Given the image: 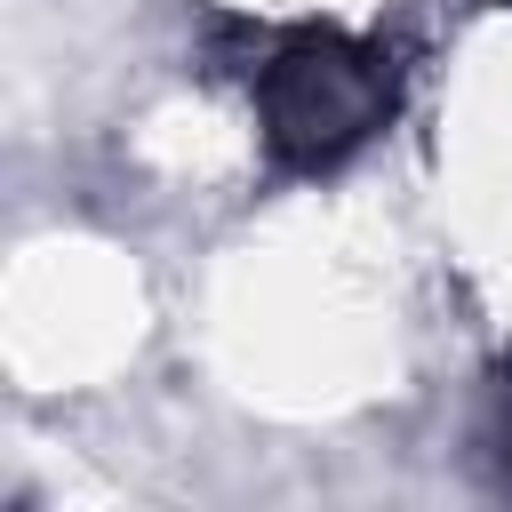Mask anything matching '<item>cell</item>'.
Instances as JSON below:
<instances>
[{
	"label": "cell",
	"instance_id": "obj_1",
	"mask_svg": "<svg viewBox=\"0 0 512 512\" xmlns=\"http://www.w3.org/2000/svg\"><path fill=\"white\" fill-rule=\"evenodd\" d=\"M392 112V64L328 24H296L256 64V128L264 152L296 176L344 168Z\"/></svg>",
	"mask_w": 512,
	"mask_h": 512
}]
</instances>
